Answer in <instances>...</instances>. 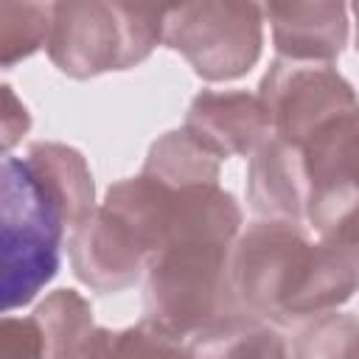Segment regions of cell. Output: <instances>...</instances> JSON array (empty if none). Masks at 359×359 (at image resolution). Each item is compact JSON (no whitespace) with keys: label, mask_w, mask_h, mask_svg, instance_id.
I'll list each match as a JSON object with an SVG mask.
<instances>
[{"label":"cell","mask_w":359,"mask_h":359,"mask_svg":"<svg viewBox=\"0 0 359 359\" xmlns=\"http://www.w3.org/2000/svg\"><path fill=\"white\" fill-rule=\"evenodd\" d=\"M67 205L50 177L25 154L3 157V311L36 297L59 269Z\"/></svg>","instance_id":"cell-2"},{"label":"cell","mask_w":359,"mask_h":359,"mask_svg":"<svg viewBox=\"0 0 359 359\" xmlns=\"http://www.w3.org/2000/svg\"><path fill=\"white\" fill-rule=\"evenodd\" d=\"M53 28V3H0V65L14 67L17 62L48 45Z\"/></svg>","instance_id":"cell-17"},{"label":"cell","mask_w":359,"mask_h":359,"mask_svg":"<svg viewBox=\"0 0 359 359\" xmlns=\"http://www.w3.org/2000/svg\"><path fill=\"white\" fill-rule=\"evenodd\" d=\"M219 171H222V157H216L185 126L160 135L151 143L143 163V174L160 180L168 188L219 185Z\"/></svg>","instance_id":"cell-12"},{"label":"cell","mask_w":359,"mask_h":359,"mask_svg":"<svg viewBox=\"0 0 359 359\" xmlns=\"http://www.w3.org/2000/svg\"><path fill=\"white\" fill-rule=\"evenodd\" d=\"M28 157L50 177V182L59 188L65 205H67V222L70 233L84 224L95 210V182L90 174V165L84 154L67 143H53V140H39L28 146Z\"/></svg>","instance_id":"cell-13"},{"label":"cell","mask_w":359,"mask_h":359,"mask_svg":"<svg viewBox=\"0 0 359 359\" xmlns=\"http://www.w3.org/2000/svg\"><path fill=\"white\" fill-rule=\"evenodd\" d=\"M3 359H45V334L36 317H11L6 314L0 323Z\"/></svg>","instance_id":"cell-19"},{"label":"cell","mask_w":359,"mask_h":359,"mask_svg":"<svg viewBox=\"0 0 359 359\" xmlns=\"http://www.w3.org/2000/svg\"><path fill=\"white\" fill-rule=\"evenodd\" d=\"M31 129V115H28V107L17 98V93L3 84V151L8 154Z\"/></svg>","instance_id":"cell-20"},{"label":"cell","mask_w":359,"mask_h":359,"mask_svg":"<svg viewBox=\"0 0 359 359\" xmlns=\"http://www.w3.org/2000/svg\"><path fill=\"white\" fill-rule=\"evenodd\" d=\"M320 238L331 241L337 250H342L348 255V261L353 264V269L359 272V208H353L348 216H342L328 233H323Z\"/></svg>","instance_id":"cell-21"},{"label":"cell","mask_w":359,"mask_h":359,"mask_svg":"<svg viewBox=\"0 0 359 359\" xmlns=\"http://www.w3.org/2000/svg\"><path fill=\"white\" fill-rule=\"evenodd\" d=\"M163 42L182 53L205 81L247 76L261 59L264 6L202 0L165 8Z\"/></svg>","instance_id":"cell-5"},{"label":"cell","mask_w":359,"mask_h":359,"mask_svg":"<svg viewBox=\"0 0 359 359\" xmlns=\"http://www.w3.org/2000/svg\"><path fill=\"white\" fill-rule=\"evenodd\" d=\"M306 165L297 146L280 137L264 140L247 165V202L261 219L303 222L306 219Z\"/></svg>","instance_id":"cell-11"},{"label":"cell","mask_w":359,"mask_h":359,"mask_svg":"<svg viewBox=\"0 0 359 359\" xmlns=\"http://www.w3.org/2000/svg\"><path fill=\"white\" fill-rule=\"evenodd\" d=\"M191 345L196 359H289L280 334L250 314L202 334Z\"/></svg>","instance_id":"cell-16"},{"label":"cell","mask_w":359,"mask_h":359,"mask_svg":"<svg viewBox=\"0 0 359 359\" xmlns=\"http://www.w3.org/2000/svg\"><path fill=\"white\" fill-rule=\"evenodd\" d=\"M185 129L222 160L252 157L255 149L272 137V118L258 93L202 90L188 107Z\"/></svg>","instance_id":"cell-9"},{"label":"cell","mask_w":359,"mask_h":359,"mask_svg":"<svg viewBox=\"0 0 359 359\" xmlns=\"http://www.w3.org/2000/svg\"><path fill=\"white\" fill-rule=\"evenodd\" d=\"M34 317L45 334V359H79L87 337L95 331L93 306L76 289L50 292L34 309Z\"/></svg>","instance_id":"cell-15"},{"label":"cell","mask_w":359,"mask_h":359,"mask_svg":"<svg viewBox=\"0 0 359 359\" xmlns=\"http://www.w3.org/2000/svg\"><path fill=\"white\" fill-rule=\"evenodd\" d=\"M230 283L247 314L292 325L348 303L359 272L342 250L311 241L297 222L255 219L230 250Z\"/></svg>","instance_id":"cell-1"},{"label":"cell","mask_w":359,"mask_h":359,"mask_svg":"<svg viewBox=\"0 0 359 359\" xmlns=\"http://www.w3.org/2000/svg\"><path fill=\"white\" fill-rule=\"evenodd\" d=\"M351 14H353V20H356V50H359V3L351 6Z\"/></svg>","instance_id":"cell-22"},{"label":"cell","mask_w":359,"mask_h":359,"mask_svg":"<svg viewBox=\"0 0 359 359\" xmlns=\"http://www.w3.org/2000/svg\"><path fill=\"white\" fill-rule=\"evenodd\" d=\"M79 359H196L188 339H180L151 323H137L129 328H95Z\"/></svg>","instance_id":"cell-14"},{"label":"cell","mask_w":359,"mask_h":359,"mask_svg":"<svg viewBox=\"0 0 359 359\" xmlns=\"http://www.w3.org/2000/svg\"><path fill=\"white\" fill-rule=\"evenodd\" d=\"M165 8L135 3H53L48 56L70 79H93L140 65L163 42Z\"/></svg>","instance_id":"cell-4"},{"label":"cell","mask_w":359,"mask_h":359,"mask_svg":"<svg viewBox=\"0 0 359 359\" xmlns=\"http://www.w3.org/2000/svg\"><path fill=\"white\" fill-rule=\"evenodd\" d=\"M258 98L272 118V135L303 149L320 129L359 107L351 81L331 65L275 59L261 79Z\"/></svg>","instance_id":"cell-6"},{"label":"cell","mask_w":359,"mask_h":359,"mask_svg":"<svg viewBox=\"0 0 359 359\" xmlns=\"http://www.w3.org/2000/svg\"><path fill=\"white\" fill-rule=\"evenodd\" d=\"M306 219L323 236L359 208V107L320 129L303 149Z\"/></svg>","instance_id":"cell-7"},{"label":"cell","mask_w":359,"mask_h":359,"mask_svg":"<svg viewBox=\"0 0 359 359\" xmlns=\"http://www.w3.org/2000/svg\"><path fill=\"white\" fill-rule=\"evenodd\" d=\"M230 250L227 244L185 241L157 252L146 266L143 320L194 342L247 317L230 283Z\"/></svg>","instance_id":"cell-3"},{"label":"cell","mask_w":359,"mask_h":359,"mask_svg":"<svg viewBox=\"0 0 359 359\" xmlns=\"http://www.w3.org/2000/svg\"><path fill=\"white\" fill-rule=\"evenodd\" d=\"M348 6L328 0L264 6L278 59L331 65L348 42Z\"/></svg>","instance_id":"cell-10"},{"label":"cell","mask_w":359,"mask_h":359,"mask_svg":"<svg viewBox=\"0 0 359 359\" xmlns=\"http://www.w3.org/2000/svg\"><path fill=\"white\" fill-rule=\"evenodd\" d=\"M292 359H359V317L328 311L309 320L292 345Z\"/></svg>","instance_id":"cell-18"},{"label":"cell","mask_w":359,"mask_h":359,"mask_svg":"<svg viewBox=\"0 0 359 359\" xmlns=\"http://www.w3.org/2000/svg\"><path fill=\"white\" fill-rule=\"evenodd\" d=\"M67 255L76 278L104 294L135 286L149 266L135 233L104 205L70 233Z\"/></svg>","instance_id":"cell-8"}]
</instances>
